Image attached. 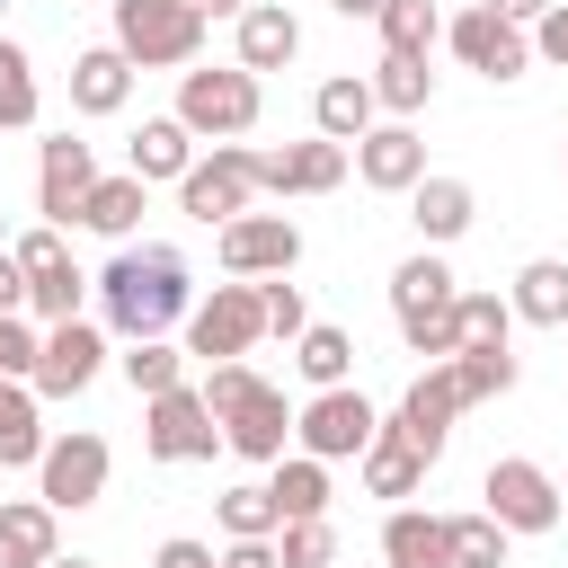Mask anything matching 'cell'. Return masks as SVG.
Instances as JSON below:
<instances>
[{
    "label": "cell",
    "instance_id": "cell-1",
    "mask_svg": "<svg viewBox=\"0 0 568 568\" xmlns=\"http://www.w3.org/2000/svg\"><path fill=\"white\" fill-rule=\"evenodd\" d=\"M98 311H106V328L133 346V337H169V320H186L195 311V275H186V257L169 248V240H124L98 275Z\"/></svg>",
    "mask_w": 568,
    "mask_h": 568
},
{
    "label": "cell",
    "instance_id": "cell-2",
    "mask_svg": "<svg viewBox=\"0 0 568 568\" xmlns=\"http://www.w3.org/2000/svg\"><path fill=\"white\" fill-rule=\"evenodd\" d=\"M453 302H462V284H453V266H444L435 248H417V257L390 266V320H399L408 355L453 364Z\"/></svg>",
    "mask_w": 568,
    "mask_h": 568
},
{
    "label": "cell",
    "instance_id": "cell-3",
    "mask_svg": "<svg viewBox=\"0 0 568 568\" xmlns=\"http://www.w3.org/2000/svg\"><path fill=\"white\" fill-rule=\"evenodd\" d=\"M195 44H204V18L186 0H115V53L133 71H178L195 62Z\"/></svg>",
    "mask_w": 568,
    "mask_h": 568
},
{
    "label": "cell",
    "instance_id": "cell-4",
    "mask_svg": "<svg viewBox=\"0 0 568 568\" xmlns=\"http://www.w3.org/2000/svg\"><path fill=\"white\" fill-rule=\"evenodd\" d=\"M257 106H266V89H257V71H240V62H222V71H178V124H186V133L240 142V133L257 124Z\"/></svg>",
    "mask_w": 568,
    "mask_h": 568
},
{
    "label": "cell",
    "instance_id": "cell-5",
    "mask_svg": "<svg viewBox=\"0 0 568 568\" xmlns=\"http://www.w3.org/2000/svg\"><path fill=\"white\" fill-rule=\"evenodd\" d=\"M266 337V302H257V284H213V293H195V311H186V355H204V364H240L248 346Z\"/></svg>",
    "mask_w": 568,
    "mask_h": 568
},
{
    "label": "cell",
    "instance_id": "cell-6",
    "mask_svg": "<svg viewBox=\"0 0 568 568\" xmlns=\"http://www.w3.org/2000/svg\"><path fill=\"white\" fill-rule=\"evenodd\" d=\"M106 470H115L106 435L71 426V435H53V444H44V462H36V497H44L53 515H80V506H98V497H106Z\"/></svg>",
    "mask_w": 568,
    "mask_h": 568
},
{
    "label": "cell",
    "instance_id": "cell-7",
    "mask_svg": "<svg viewBox=\"0 0 568 568\" xmlns=\"http://www.w3.org/2000/svg\"><path fill=\"white\" fill-rule=\"evenodd\" d=\"M248 195H257V151L248 142H213V160H195L186 178H178V213H195V222H240L248 213Z\"/></svg>",
    "mask_w": 568,
    "mask_h": 568
},
{
    "label": "cell",
    "instance_id": "cell-8",
    "mask_svg": "<svg viewBox=\"0 0 568 568\" xmlns=\"http://www.w3.org/2000/svg\"><path fill=\"white\" fill-rule=\"evenodd\" d=\"M453 417H462V390H453V373H444V364H426V373L399 390V408L382 417V435H390V444H408V453L435 470V462H444V435H453Z\"/></svg>",
    "mask_w": 568,
    "mask_h": 568
},
{
    "label": "cell",
    "instance_id": "cell-9",
    "mask_svg": "<svg viewBox=\"0 0 568 568\" xmlns=\"http://www.w3.org/2000/svg\"><path fill=\"white\" fill-rule=\"evenodd\" d=\"M213 444H222V426H213V408H204L195 382H178V390L151 399V417H142V453H151L160 470H178V462H213Z\"/></svg>",
    "mask_w": 568,
    "mask_h": 568
},
{
    "label": "cell",
    "instance_id": "cell-10",
    "mask_svg": "<svg viewBox=\"0 0 568 568\" xmlns=\"http://www.w3.org/2000/svg\"><path fill=\"white\" fill-rule=\"evenodd\" d=\"M293 435L311 462H364V444L382 435L364 390H311V408H293Z\"/></svg>",
    "mask_w": 568,
    "mask_h": 568
},
{
    "label": "cell",
    "instance_id": "cell-11",
    "mask_svg": "<svg viewBox=\"0 0 568 568\" xmlns=\"http://www.w3.org/2000/svg\"><path fill=\"white\" fill-rule=\"evenodd\" d=\"M479 515H497L506 532H550L568 506H559V479L541 470V462H524V453H506V462H488V479H479Z\"/></svg>",
    "mask_w": 568,
    "mask_h": 568
},
{
    "label": "cell",
    "instance_id": "cell-12",
    "mask_svg": "<svg viewBox=\"0 0 568 568\" xmlns=\"http://www.w3.org/2000/svg\"><path fill=\"white\" fill-rule=\"evenodd\" d=\"M89 186H98V151H89L80 133H53V142L36 151V213H44L53 231H71Z\"/></svg>",
    "mask_w": 568,
    "mask_h": 568
},
{
    "label": "cell",
    "instance_id": "cell-13",
    "mask_svg": "<svg viewBox=\"0 0 568 568\" xmlns=\"http://www.w3.org/2000/svg\"><path fill=\"white\" fill-rule=\"evenodd\" d=\"M222 266H231L240 284L293 275V266H302V231H293L284 213H240V222H222Z\"/></svg>",
    "mask_w": 568,
    "mask_h": 568
},
{
    "label": "cell",
    "instance_id": "cell-14",
    "mask_svg": "<svg viewBox=\"0 0 568 568\" xmlns=\"http://www.w3.org/2000/svg\"><path fill=\"white\" fill-rule=\"evenodd\" d=\"M98 364H106V337L89 328V320H62V328H44V346H36V399H71V390H89L98 382Z\"/></svg>",
    "mask_w": 568,
    "mask_h": 568
},
{
    "label": "cell",
    "instance_id": "cell-15",
    "mask_svg": "<svg viewBox=\"0 0 568 568\" xmlns=\"http://www.w3.org/2000/svg\"><path fill=\"white\" fill-rule=\"evenodd\" d=\"M213 426H222V444H231L240 462H284L293 408H284V390H275V382H248V390H240V399H231Z\"/></svg>",
    "mask_w": 568,
    "mask_h": 568
},
{
    "label": "cell",
    "instance_id": "cell-16",
    "mask_svg": "<svg viewBox=\"0 0 568 568\" xmlns=\"http://www.w3.org/2000/svg\"><path fill=\"white\" fill-rule=\"evenodd\" d=\"M444 44H453L470 71H488V80H524V62H532V36L506 27L497 9H462V18L444 27Z\"/></svg>",
    "mask_w": 568,
    "mask_h": 568
},
{
    "label": "cell",
    "instance_id": "cell-17",
    "mask_svg": "<svg viewBox=\"0 0 568 568\" xmlns=\"http://www.w3.org/2000/svg\"><path fill=\"white\" fill-rule=\"evenodd\" d=\"M346 178V142H284V151H257V195H328Z\"/></svg>",
    "mask_w": 568,
    "mask_h": 568
},
{
    "label": "cell",
    "instance_id": "cell-18",
    "mask_svg": "<svg viewBox=\"0 0 568 568\" xmlns=\"http://www.w3.org/2000/svg\"><path fill=\"white\" fill-rule=\"evenodd\" d=\"M346 160H355V178H364L373 195H408V186L426 178V142H417L408 124H373Z\"/></svg>",
    "mask_w": 568,
    "mask_h": 568
},
{
    "label": "cell",
    "instance_id": "cell-19",
    "mask_svg": "<svg viewBox=\"0 0 568 568\" xmlns=\"http://www.w3.org/2000/svg\"><path fill=\"white\" fill-rule=\"evenodd\" d=\"M62 559V515L44 497H0V568H53Z\"/></svg>",
    "mask_w": 568,
    "mask_h": 568
},
{
    "label": "cell",
    "instance_id": "cell-20",
    "mask_svg": "<svg viewBox=\"0 0 568 568\" xmlns=\"http://www.w3.org/2000/svg\"><path fill=\"white\" fill-rule=\"evenodd\" d=\"M408 222H417V240H426V248L462 240V231L479 222V195H470V178H417V186H408Z\"/></svg>",
    "mask_w": 568,
    "mask_h": 568
},
{
    "label": "cell",
    "instance_id": "cell-21",
    "mask_svg": "<svg viewBox=\"0 0 568 568\" xmlns=\"http://www.w3.org/2000/svg\"><path fill=\"white\" fill-rule=\"evenodd\" d=\"M302 53V18L284 0H248L240 9V71H284Z\"/></svg>",
    "mask_w": 568,
    "mask_h": 568
},
{
    "label": "cell",
    "instance_id": "cell-22",
    "mask_svg": "<svg viewBox=\"0 0 568 568\" xmlns=\"http://www.w3.org/2000/svg\"><path fill=\"white\" fill-rule=\"evenodd\" d=\"M382 559H390V568H453V550H444V515H426V506H390V515H382Z\"/></svg>",
    "mask_w": 568,
    "mask_h": 568
},
{
    "label": "cell",
    "instance_id": "cell-23",
    "mask_svg": "<svg viewBox=\"0 0 568 568\" xmlns=\"http://www.w3.org/2000/svg\"><path fill=\"white\" fill-rule=\"evenodd\" d=\"M124 98H133V62H124L115 44H89V53L71 62V106H80V115H115Z\"/></svg>",
    "mask_w": 568,
    "mask_h": 568
},
{
    "label": "cell",
    "instance_id": "cell-24",
    "mask_svg": "<svg viewBox=\"0 0 568 568\" xmlns=\"http://www.w3.org/2000/svg\"><path fill=\"white\" fill-rule=\"evenodd\" d=\"M311 124H320V142H364L373 133V89L355 80V71H337V80H320V98H311Z\"/></svg>",
    "mask_w": 568,
    "mask_h": 568
},
{
    "label": "cell",
    "instance_id": "cell-25",
    "mask_svg": "<svg viewBox=\"0 0 568 568\" xmlns=\"http://www.w3.org/2000/svg\"><path fill=\"white\" fill-rule=\"evenodd\" d=\"M506 311H515V320H532V328H568V257H532V266L515 275Z\"/></svg>",
    "mask_w": 568,
    "mask_h": 568
},
{
    "label": "cell",
    "instance_id": "cell-26",
    "mask_svg": "<svg viewBox=\"0 0 568 568\" xmlns=\"http://www.w3.org/2000/svg\"><path fill=\"white\" fill-rule=\"evenodd\" d=\"M44 417H36V390L27 382H0V470H36L44 462Z\"/></svg>",
    "mask_w": 568,
    "mask_h": 568
},
{
    "label": "cell",
    "instance_id": "cell-27",
    "mask_svg": "<svg viewBox=\"0 0 568 568\" xmlns=\"http://www.w3.org/2000/svg\"><path fill=\"white\" fill-rule=\"evenodd\" d=\"M124 169H133L142 186H151V178H186V169H195V133H186L178 115H151V124L133 133V160H124Z\"/></svg>",
    "mask_w": 568,
    "mask_h": 568
},
{
    "label": "cell",
    "instance_id": "cell-28",
    "mask_svg": "<svg viewBox=\"0 0 568 568\" xmlns=\"http://www.w3.org/2000/svg\"><path fill=\"white\" fill-rule=\"evenodd\" d=\"M80 222H89L98 240H115V248H124V240H133V222H142V178H133V169H124V178H98V186L80 195Z\"/></svg>",
    "mask_w": 568,
    "mask_h": 568
},
{
    "label": "cell",
    "instance_id": "cell-29",
    "mask_svg": "<svg viewBox=\"0 0 568 568\" xmlns=\"http://www.w3.org/2000/svg\"><path fill=\"white\" fill-rule=\"evenodd\" d=\"M293 364H302L311 390H346V373H355V337L328 328V320H311V328L293 337Z\"/></svg>",
    "mask_w": 568,
    "mask_h": 568
},
{
    "label": "cell",
    "instance_id": "cell-30",
    "mask_svg": "<svg viewBox=\"0 0 568 568\" xmlns=\"http://www.w3.org/2000/svg\"><path fill=\"white\" fill-rule=\"evenodd\" d=\"M266 497H275V515H284V524H311V515H328V462H311V453L275 462Z\"/></svg>",
    "mask_w": 568,
    "mask_h": 568
},
{
    "label": "cell",
    "instance_id": "cell-31",
    "mask_svg": "<svg viewBox=\"0 0 568 568\" xmlns=\"http://www.w3.org/2000/svg\"><path fill=\"white\" fill-rule=\"evenodd\" d=\"M364 89H373V106H390V124H408V115L435 98V71H426V62H408V53H382V71H373Z\"/></svg>",
    "mask_w": 568,
    "mask_h": 568
},
{
    "label": "cell",
    "instance_id": "cell-32",
    "mask_svg": "<svg viewBox=\"0 0 568 568\" xmlns=\"http://www.w3.org/2000/svg\"><path fill=\"white\" fill-rule=\"evenodd\" d=\"M506 337H515L506 293H462L453 302V355H479V346H506Z\"/></svg>",
    "mask_w": 568,
    "mask_h": 568
},
{
    "label": "cell",
    "instance_id": "cell-33",
    "mask_svg": "<svg viewBox=\"0 0 568 568\" xmlns=\"http://www.w3.org/2000/svg\"><path fill=\"white\" fill-rule=\"evenodd\" d=\"M382 53H408V62H426L435 53V36H444V18H435V0H382Z\"/></svg>",
    "mask_w": 568,
    "mask_h": 568
},
{
    "label": "cell",
    "instance_id": "cell-34",
    "mask_svg": "<svg viewBox=\"0 0 568 568\" xmlns=\"http://www.w3.org/2000/svg\"><path fill=\"white\" fill-rule=\"evenodd\" d=\"M115 364H124V382H133L142 399H160V390H178V382H186V346H169V337H133Z\"/></svg>",
    "mask_w": 568,
    "mask_h": 568
},
{
    "label": "cell",
    "instance_id": "cell-35",
    "mask_svg": "<svg viewBox=\"0 0 568 568\" xmlns=\"http://www.w3.org/2000/svg\"><path fill=\"white\" fill-rule=\"evenodd\" d=\"M417 488H426V462H417L408 444L373 435V444H364V497H417Z\"/></svg>",
    "mask_w": 568,
    "mask_h": 568
},
{
    "label": "cell",
    "instance_id": "cell-36",
    "mask_svg": "<svg viewBox=\"0 0 568 568\" xmlns=\"http://www.w3.org/2000/svg\"><path fill=\"white\" fill-rule=\"evenodd\" d=\"M222 532L231 541H275L284 532V515H275V497H266V479H240V488H222Z\"/></svg>",
    "mask_w": 568,
    "mask_h": 568
},
{
    "label": "cell",
    "instance_id": "cell-37",
    "mask_svg": "<svg viewBox=\"0 0 568 568\" xmlns=\"http://www.w3.org/2000/svg\"><path fill=\"white\" fill-rule=\"evenodd\" d=\"M506 524L497 515H444V550H453V568H506Z\"/></svg>",
    "mask_w": 568,
    "mask_h": 568
},
{
    "label": "cell",
    "instance_id": "cell-38",
    "mask_svg": "<svg viewBox=\"0 0 568 568\" xmlns=\"http://www.w3.org/2000/svg\"><path fill=\"white\" fill-rule=\"evenodd\" d=\"M36 106H44V98H36V62H27V44L0 36V133H27Z\"/></svg>",
    "mask_w": 568,
    "mask_h": 568
},
{
    "label": "cell",
    "instance_id": "cell-39",
    "mask_svg": "<svg viewBox=\"0 0 568 568\" xmlns=\"http://www.w3.org/2000/svg\"><path fill=\"white\" fill-rule=\"evenodd\" d=\"M444 373H453V390H462V408H479V399H497V390H515V355H506V346H479V355H453Z\"/></svg>",
    "mask_w": 568,
    "mask_h": 568
},
{
    "label": "cell",
    "instance_id": "cell-40",
    "mask_svg": "<svg viewBox=\"0 0 568 568\" xmlns=\"http://www.w3.org/2000/svg\"><path fill=\"white\" fill-rule=\"evenodd\" d=\"M275 568H337V524H328V515L284 524V532H275Z\"/></svg>",
    "mask_w": 568,
    "mask_h": 568
},
{
    "label": "cell",
    "instance_id": "cell-41",
    "mask_svg": "<svg viewBox=\"0 0 568 568\" xmlns=\"http://www.w3.org/2000/svg\"><path fill=\"white\" fill-rule=\"evenodd\" d=\"M9 257H18V275H27V284H44V275H62V266H71V248H62V231H53V222L18 231V240H9Z\"/></svg>",
    "mask_w": 568,
    "mask_h": 568
},
{
    "label": "cell",
    "instance_id": "cell-42",
    "mask_svg": "<svg viewBox=\"0 0 568 568\" xmlns=\"http://www.w3.org/2000/svg\"><path fill=\"white\" fill-rule=\"evenodd\" d=\"M80 293H89V275H80V266H62V275H44V284H27V311L62 328V320H80Z\"/></svg>",
    "mask_w": 568,
    "mask_h": 568
},
{
    "label": "cell",
    "instance_id": "cell-43",
    "mask_svg": "<svg viewBox=\"0 0 568 568\" xmlns=\"http://www.w3.org/2000/svg\"><path fill=\"white\" fill-rule=\"evenodd\" d=\"M257 302H266V328H275V337H302V328H311L302 284H284V275H266V284H257Z\"/></svg>",
    "mask_w": 568,
    "mask_h": 568
},
{
    "label": "cell",
    "instance_id": "cell-44",
    "mask_svg": "<svg viewBox=\"0 0 568 568\" xmlns=\"http://www.w3.org/2000/svg\"><path fill=\"white\" fill-rule=\"evenodd\" d=\"M36 346L44 337L27 320H0V382H36Z\"/></svg>",
    "mask_w": 568,
    "mask_h": 568
},
{
    "label": "cell",
    "instance_id": "cell-45",
    "mask_svg": "<svg viewBox=\"0 0 568 568\" xmlns=\"http://www.w3.org/2000/svg\"><path fill=\"white\" fill-rule=\"evenodd\" d=\"M532 53H541V62H559V71H568V0H550V9H541V18H532Z\"/></svg>",
    "mask_w": 568,
    "mask_h": 568
},
{
    "label": "cell",
    "instance_id": "cell-46",
    "mask_svg": "<svg viewBox=\"0 0 568 568\" xmlns=\"http://www.w3.org/2000/svg\"><path fill=\"white\" fill-rule=\"evenodd\" d=\"M248 382H257V373H248V364H213V373H204V382H195V390H204V408H213V417H222V408H231V399H240V390H248Z\"/></svg>",
    "mask_w": 568,
    "mask_h": 568
},
{
    "label": "cell",
    "instance_id": "cell-47",
    "mask_svg": "<svg viewBox=\"0 0 568 568\" xmlns=\"http://www.w3.org/2000/svg\"><path fill=\"white\" fill-rule=\"evenodd\" d=\"M204 559H213V550H204V541H186V532H178V541H160V550H151V568H204Z\"/></svg>",
    "mask_w": 568,
    "mask_h": 568
},
{
    "label": "cell",
    "instance_id": "cell-48",
    "mask_svg": "<svg viewBox=\"0 0 568 568\" xmlns=\"http://www.w3.org/2000/svg\"><path fill=\"white\" fill-rule=\"evenodd\" d=\"M27 311V275H18V257L0 248V320H18Z\"/></svg>",
    "mask_w": 568,
    "mask_h": 568
},
{
    "label": "cell",
    "instance_id": "cell-49",
    "mask_svg": "<svg viewBox=\"0 0 568 568\" xmlns=\"http://www.w3.org/2000/svg\"><path fill=\"white\" fill-rule=\"evenodd\" d=\"M213 568H275V541H231Z\"/></svg>",
    "mask_w": 568,
    "mask_h": 568
},
{
    "label": "cell",
    "instance_id": "cell-50",
    "mask_svg": "<svg viewBox=\"0 0 568 568\" xmlns=\"http://www.w3.org/2000/svg\"><path fill=\"white\" fill-rule=\"evenodd\" d=\"M479 9H497V18H506V27H532V18H541V9H550V0H479Z\"/></svg>",
    "mask_w": 568,
    "mask_h": 568
},
{
    "label": "cell",
    "instance_id": "cell-51",
    "mask_svg": "<svg viewBox=\"0 0 568 568\" xmlns=\"http://www.w3.org/2000/svg\"><path fill=\"white\" fill-rule=\"evenodd\" d=\"M186 9H195V18H204V27H213V18H240V9H248V0H186Z\"/></svg>",
    "mask_w": 568,
    "mask_h": 568
},
{
    "label": "cell",
    "instance_id": "cell-52",
    "mask_svg": "<svg viewBox=\"0 0 568 568\" xmlns=\"http://www.w3.org/2000/svg\"><path fill=\"white\" fill-rule=\"evenodd\" d=\"M337 18H382V0H328Z\"/></svg>",
    "mask_w": 568,
    "mask_h": 568
},
{
    "label": "cell",
    "instance_id": "cell-53",
    "mask_svg": "<svg viewBox=\"0 0 568 568\" xmlns=\"http://www.w3.org/2000/svg\"><path fill=\"white\" fill-rule=\"evenodd\" d=\"M53 568H98V559H80V550H71V559H53Z\"/></svg>",
    "mask_w": 568,
    "mask_h": 568
},
{
    "label": "cell",
    "instance_id": "cell-54",
    "mask_svg": "<svg viewBox=\"0 0 568 568\" xmlns=\"http://www.w3.org/2000/svg\"><path fill=\"white\" fill-rule=\"evenodd\" d=\"M0 248H9V213H0Z\"/></svg>",
    "mask_w": 568,
    "mask_h": 568
},
{
    "label": "cell",
    "instance_id": "cell-55",
    "mask_svg": "<svg viewBox=\"0 0 568 568\" xmlns=\"http://www.w3.org/2000/svg\"><path fill=\"white\" fill-rule=\"evenodd\" d=\"M559 506H568V479H559Z\"/></svg>",
    "mask_w": 568,
    "mask_h": 568
},
{
    "label": "cell",
    "instance_id": "cell-56",
    "mask_svg": "<svg viewBox=\"0 0 568 568\" xmlns=\"http://www.w3.org/2000/svg\"><path fill=\"white\" fill-rule=\"evenodd\" d=\"M204 568H213V559H204Z\"/></svg>",
    "mask_w": 568,
    "mask_h": 568
}]
</instances>
